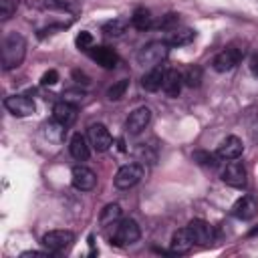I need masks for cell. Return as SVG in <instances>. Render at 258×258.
Returning <instances> with one entry per match:
<instances>
[{
	"label": "cell",
	"instance_id": "1",
	"mask_svg": "<svg viewBox=\"0 0 258 258\" xmlns=\"http://www.w3.org/2000/svg\"><path fill=\"white\" fill-rule=\"evenodd\" d=\"M26 56V40L20 32H10L2 42V67L4 71L20 67Z\"/></svg>",
	"mask_w": 258,
	"mask_h": 258
},
{
	"label": "cell",
	"instance_id": "2",
	"mask_svg": "<svg viewBox=\"0 0 258 258\" xmlns=\"http://www.w3.org/2000/svg\"><path fill=\"white\" fill-rule=\"evenodd\" d=\"M141 236V230H139V224L131 218H125V220H119L113 224V232H111V244L115 246H131L139 240Z\"/></svg>",
	"mask_w": 258,
	"mask_h": 258
},
{
	"label": "cell",
	"instance_id": "3",
	"mask_svg": "<svg viewBox=\"0 0 258 258\" xmlns=\"http://www.w3.org/2000/svg\"><path fill=\"white\" fill-rule=\"evenodd\" d=\"M167 56V44L165 40H151L147 44H143L137 52V62L141 67H157L163 58Z\"/></svg>",
	"mask_w": 258,
	"mask_h": 258
},
{
	"label": "cell",
	"instance_id": "4",
	"mask_svg": "<svg viewBox=\"0 0 258 258\" xmlns=\"http://www.w3.org/2000/svg\"><path fill=\"white\" fill-rule=\"evenodd\" d=\"M145 175V167L141 163H125L119 167V171L115 173V187L119 189H129L135 183L141 181V177Z\"/></svg>",
	"mask_w": 258,
	"mask_h": 258
},
{
	"label": "cell",
	"instance_id": "5",
	"mask_svg": "<svg viewBox=\"0 0 258 258\" xmlns=\"http://www.w3.org/2000/svg\"><path fill=\"white\" fill-rule=\"evenodd\" d=\"M73 242H75V234L71 230H50L40 238V244L48 252H60L69 248Z\"/></svg>",
	"mask_w": 258,
	"mask_h": 258
},
{
	"label": "cell",
	"instance_id": "6",
	"mask_svg": "<svg viewBox=\"0 0 258 258\" xmlns=\"http://www.w3.org/2000/svg\"><path fill=\"white\" fill-rule=\"evenodd\" d=\"M244 56V50L238 48V46H228L224 48L222 52H218L212 60V67L218 71V73H226V71H232Z\"/></svg>",
	"mask_w": 258,
	"mask_h": 258
},
{
	"label": "cell",
	"instance_id": "7",
	"mask_svg": "<svg viewBox=\"0 0 258 258\" xmlns=\"http://www.w3.org/2000/svg\"><path fill=\"white\" fill-rule=\"evenodd\" d=\"M87 137H89V143L93 149L97 151H107L113 143V137L109 133V129L103 125V123H93L87 131Z\"/></svg>",
	"mask_w": 258,
	"mask_h": 258
},
{
	"label": "cell",
	"instance_id": "8",
	"mask_svg": "<svg viewBox=\"0 0 258 258\" xmlns=\"http://www.w3.org/2000/svg\"><path fill=\"white\" fill-rule=\"evenodd\" d=\"M4 107L14 115V117H28L34 113V101L28 99L26 95H10L4 99Z\"/></svg>",
	"mask_w": 258,
	"mask_h": 258
},
{
	"label": "cell",
	"instance_id": "9",
	"mask_svg": "<svg viewBox=\"0 0 258 258\" xmlns=\"http://www.w3.org/2000/svg\"><path fill=\"white\" fill-rule=\"evenodd\" d=\"M151 121V109L149 107H137L135 111H131V115L125 121V129L131 135H139Z\"/></svg>",
	"mask_w": 258,
	"mask_h": 258
},
{
	"label": "cell",
	"instance_id": "10",
	"mask_svg": "<svg viewBox=\"0 0 258 258\" xmlns=\"http://www.w3.org/2000/svg\"><path fill=\"white\" fill-rule=\"evenodd\" d=\"M222 179H224V183H228L232 187H244L246 185V167H244V163L236 161V159H230V163L222 171Z\"/></svg>",
	"mask_w": 258,
	"mask_h": 258
},
{
	"label": "cell",
	"instance_id": "11",
	"mask_svg": "<svg viewBox=\"0 0 258 258\" xmlns=\"http://www.w3.org/2000/svg\"><path fill=\"white\" fill-rule=\"evenodd\" d=\"M71 183H73V187L79 189V191H89V189L95 187V183H97V175H95V171H91L89 167L77 165V167H73Z\"/></svg>",
	"mask_w": 258,
	"mask_h": 258
},
{
	"label": "cell",
	"instance_id": "12",
	"mask_svg": "<svg viewBox=\"0 0 258 258\" xmlns=\"http://www.w3.org/2000/svg\"><path fill=\"white\" fill-rule=\"evenodd\" d=\"M256 212H258V200L252 194L242 196L232 208V216L238 220H250L256 216Z\"/></svg>",
	"mask_w": 258,
	"mask_h": 258
},
{
	"label": "cell",
	"instance_id": "13",
	"mask_svg": "<svg viewBox=\"0 0 258 258\" xmlns=\"http://www.w3.org/2000/svg\"><path fill=\"white\" fill-rule=\"evenodd\" d=\"M242 151H244L242 139L236 137V135H230V137H226V139L218 145L216 155H218L220 159H238V157L242 155Z\"/></svg>",
	"mask_w": 258,
	"mask_h": 258
},
{
	"label": "cell",
	"instance_id": "14",
	"mask_svg": "<svg viewBox=\"0 0 258 258\" xmlns=\"http://www.w3.org/2000/svg\"><path fill=\"white\" fill-rule=\"evenodd\" d=\"M52 117H54V121L60 123L62 127H71V125L77 121V105L67 103V101H60V103L54 105Z\"/></svg>",
	"mask_w": 258,
	"mask_h": 258
},
{
	"label": "cell",
	"instance_id": "15",
	"mask_svg": "<svg viewBox=\"0 0 258 258\" xmlns=\"http://www.w3.org/2000/svg\"><path fill=\"white\" fill-rule=\"evenodd\" d=\"M187 230H189L194 242H198V244H208V242H212V238H214L212 226H210L206 220H200V218L191 220V222L187 224Z\"/></svg>",
	"mask_w": 258,
	"mask_h": 258
},
{
	"label": "cell",
	"instance_id": "16",
	"mask_svg": "<svg viewBox=\"0 0 258 258\" xmlns=\"http://www.w3.org/2000/svg\"><path fill=\"white\" fill-rule=\"evenodd\" d=\"M163 77H165V69L163 67H151L143 77H141V87L145 89V91H149V93H155V91H159L161 89V85H163Z\"/></svg>",
	"mask_w": 258,
	"mask_h": 258
},
{
	"label": "cell",
	"instance_id": "17",
	"mask_svg": "<svg viewBox=\"0 0 258 258\" xmlns=\"http://www.w3.org/2000/svg\"><path fill=\"white\" fill-rule=\"evenodd\" d=\"M69 151H71V155H73L75 159L85 161V159H89V155H91V143L87 141L85 135L75 133V135L71 137V141H69Z\"/></svg>",
	"mask_w": 258,
	"mask_h": 258
},
{
	"label": "cell",
	"instance_id": "18",
	"mask_svg": "<svg viewBox=\"0 0 258 258\" xmlns=\"http://www.w3.org/2000/svg\"><path fill=\"white\" fill-rule=\"evenodd\" d=\"M91 56H93V60H95L97 64H101L103 69H115L117 62H119L117 52H115L113 48H109V46H97V48H93V50H91Z\"/></svg>",
	"mask_w": 258,
	"mask_h": 258
},
{
	"label": "cell",
	"instance_id": "19",
	"mask_svg": "<svg viewBox=\"0 0 258 258\" xmlns=\"http://www.w3.org/2000/svg\"><path fill=\"white\" fill-rule=\"evenodd\" d=\"M181 85H183V75L179 71H175V69H167L165 77H163V85H161L165 95L167 97H177L179 91H181Z\"/></svg>",
	"mask_w": 258,
	"mask_h": 258
},
{
	"label": "cell",
	"instance_id": "20",
	"mask_svg": "<svg viewBox=\"0 0 258 258\" xmlns=\"http://www.w3.org/2000/svg\"><path fill=\"white\" fill-rule=\"evenodd\" d=\"M194 36H196V30H191V28H171L163 36V40L167 46H183V44H189L194 40Z\"/></svg>",
	"mask_w": 258,
	"mask_h": 258
},
{
	"label": "cell",
	"instance_id": "21",
	"mask_svg": "<svg viewBox=\"0 0 258 258\" xmlns=\"http://www.w3.org/2000/svg\"><path fill=\"white\" fill-rule=\"evenodd\" d=\"M191 246H194V238H191L187 226L173 232V236H171V250H173V252L181 254V252H187Z\"/></svg>",
	"mask_w": 258,
	"mask_h": 258
},
{
	"label": "cell",
	"instance_id": "22",
	"mask_svg": "<svg viewBox=\"0 0 258 258\" xmlns=\"http://www.w3.org/2000/svg\"><path fill=\"white\" fill-rule=\"evenodd\" d=\"M131 24L137 28V30H147L153 26V16L147 8H137L133 14H131Z\"/></svg>",
	"mask_w": 258,
	"mask_h": 258
},
{
	"label": "cell",
	"instance_id": "23",
	"mask_svg": "<svg viewBox=\"0 0 258 258\" xmlns=\"http://www.w3.org/2000/svg\"><path fill=\"white\" fill-rule=\"evenodd\" d=\"M129 22H131L129 18H125V16H117V18L109 20V22L103 26V32H105L107 36H121V34L127 30Z\"/></svg>",
	"mask_w": 258,
	"mask_h": 258
},
{
	"label": "cell",
	"instance_id": "24",
	"mask_svg": "<svg viewBox=\"0 0 258 258\" xmlns=\"http://www.w3.org/2000/svg\"><path fill=\"white\" fill-rule=\"evenodd\" d=\"M121 218V206L119 204H107L103 210H101V226H113L115 222H119Z\"/></svg>",
	"mask_w": 258,
	"mask_h": 258
},
{
	"label": "cell",
	"instance_id": "25",
	"mask_svg": "<svg viewBox=\"0 0 258 258\" xmlns=\"http://www.w3.org/2000/svg\"><path fill=\"white\" fill-rule=\"evenodd\" d=\"M127 87H129V79H121V81L113 83V85L107 89V99H109V101H119L121 97H125Z\"/></svg>",
	"mask_w": 258,
	"mask_h": 258
},
{
	"label": "cell",
	"instance_id": "26",
	"mask_svg": "<svg viewBox=\"0 0 258 258\" xmlns=\"http://www.w3.org/2000/svg\"><path fill=\"white\" fill-rule=\"evenodd\" d=\"M202 75H204V73H202L200 67H187L185 73H183V85H187V87H191V89L200 87Z\"/></svg>",
	"mask_w": 258,
	"mask_h": 258
},
{
	"label": "cell",
	"instance_id": "27",
	"mask_svg": "<svg viewBox=\"0 0 258 258\" xmlns=\"http://www.w3.org/2000/svg\"><path fill=\"white\" fill-rule=\"evenodd\" d=\"M194 159L202 165H208V167H216L218 165V155H212L208 151H196L194 153Z\"/></svg>",
	"mask_w": 258,
	"mask_h": 258
},
{
	"label": "cell",
	"instance_id": "28",
	"mask_svg": "<svg viewBox=\"0 0 258 258\" xmlns=\"http://www.w3.org/2000/svg\"><path fill=\"white\" fill-rule=\"evenodd\" d=\"M16 6H18L16 0H0V18L8 20L16 12Z\"/></svg>",
	"mask_w": 258,
	"mask_h": 258
},
{
	"label": "cell",
	"instance_id": "29",
	"mask_svg": "<svg viewBox=\"0 0 258 258\" xmlns=\"http://www.w3.org/2000/svg\"><path fill=\"white\" fill-rule=\"evenodd\" d=\"M75 44H77L79 48H83V50H89V48L93 46V34H91V32H87V30L79 32V34H77V38H75Z\"/></svg>",
	"mask_w": 258,
	"mask_h": 258
},
{
	"label": "cell",
	"instance_id": "30",
	"mask_svg": "<svg viewBox=\"0 0 258 258\" xmlns=\"http://www.w3.org/2000/svg\"><path fill=\"white\" fill-rule=\"evenodd\" d=\"M83 97H85V93L79 91V89H67V91L62 93V101L73 103V105H79V103L83 101Z\"/></svg>",
	"mask_w": 258,
	"mask_h": 258
},
{
	"label": "cell",
	"instance_id": "31",
	"mask_svg": "<svg viewBox=\"0 0 258 258\" xmlns=\"http://www.w3.org/2000/svg\"><path fill=\"white\" fill-rule=\"evenodd\" d=\"M177 16L179 14H175V12H169V14H165L155 26L157 28H169V26H173V24H177Z\"/></svg>",
	"mask_w": 258,
	"mask_h": 258
},
{
	"label": "cell",
	"instance_id": "32",
	"mask_svg": "<svg viewBox=\"0 0 258 258\" xmlns=\"http://www.w3.org/2000/svg\"><path fill=\"white\" fill-rule=\"evenodd\" d=\"M58 81V73L54 71V69H50V71H46L42 77H40V85L42 87H48V85H54Z\"/></svg>",
	"mask_w": 258,
	"mask_h": 258
},
{
	"label": "cell",
	"instance_id": "33",
	"mask_svg": "<svg viewBox=\"0 0 258 258\" xmlns=\"http://www.w3.org/2000/svg\"><path fill=\"white\" fill-rule=\"evenodd\" d=\"M50 254H52V252H48V250H46V252H36V250H30V252H22L20 256H22V258H32V256H34V258H38V256H50Z\"/></svg>",
	"mask_w": 258,
	"mask_h": 258
},
{
	"label": "cell",
	"instance_id": "34",
	"mask_svg": "<svg viewBox=\"0 0 258 258\" xmlns=\"http://www.w3.org/2000/svg\"><path fill=\"white\" fill-rule=\"evenodd\" d=\"M250 71H252V75L258 79V54H254V56L250 58Z\"/></svg>",
	"mask_w": 258,
	"mask_h": 258
}]
</instances>
